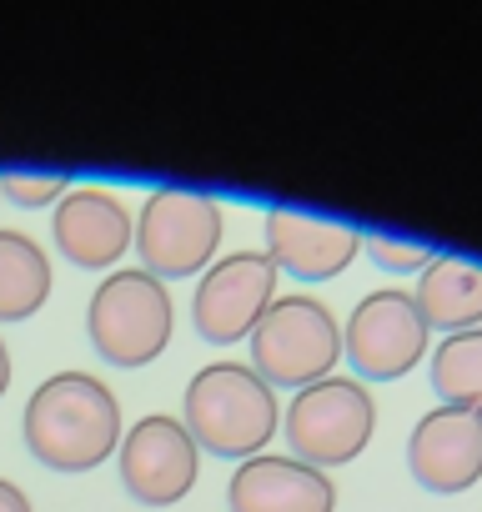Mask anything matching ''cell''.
Listing matches in <instances>:
<instances>
[{
    "label": "cell",
    "instance_id": "3",
    "mask_svg": "<svg viewBox=\"0 0 482 512\" xmlns=\"http://www.w3.org/2000/svg\"><path fill=\"white\" fill-rule=\"evenodd\" d=\"M176 302L151 272H111L86 307V337L111 367H146L171 347Z\"/></svg>",
    "mask_w": 482,
    "mask_h": 512
},
{
    "label": "cell",
    "instance_id": "11",
    "mask_svg": "<svg viewBox=\"0 0 482 512\" xmlns=\"http://www.w3.org/2000/svg\"><path fill=\"white\" fill-rule=\"evenodd\" d=\"M407 472L427 492H467L482 477V417L467 407H432L407 437Z\"/></svg>",
    "mask_w": 482,
    "mask_h": 512
},
{
    "label": "cell",
    "instance_id": "16",
    "mask_svg": "<svg viewBox=\"0 0 482 512\" xmlns=\"http://www.w3.org/2000/svg\"><path fill=\"white\" fill-rule=\"evenodd\" d=\"M432 392L447 407H467L482 417V327L442 337L432 352Z\"/></svg>",
    "mask_w": 482,
    "mask_h": 512
},
{
    "label": "cell",
    "instance_id": "19",
    "mask_svg": "<svg viewBox=\"0 0 482 512\" xmlns=\"http://www.w3.org/2000/svg\"><path fill=\"white\" fill-rule=\"evenodd\" d=\"M0 512H31V497L11 477H0Z\"/></svg>",
    "mask_w": 482,
    "mask_h": 512
},
{
    "label": "cell",
    "instance_id": "2",
    "mask_svg": "<svg viewBox=\"0 0 482 512\" xmlns=\"http://www.w3.org/2000/svg\"><path fill=\"white\" fill-rule=\"evenodd\" d=\"M282 422L277 387L241 362H211L186 382V432L211 457H257Z\"/></svg>",
    "mask_w": 482,
    "mask_h": 512
},
{
    "label": "cell",
    "instance_id": "10",
    "mask_svg": "<svg viewBox=\"0 0 482 512\" xmlns=\"http://www.w3.org/2000/svg\"><path fill=\"white\" fill-rule=\"evenodd\" d=\"M51 236L61 246V256L81 272H111L121 256L136 246V221L126 211V201L106 186H71L56 201L51 216Z\"/></svg>",
    "mask_w": 482,
    "mask_h": 512
},
{
    "label": "cell",
    "instance_id": "6",
    "mask_svg": "<svg viewBox=\"0 0 482 512\" xmlns=\"http://www.w3.org/2000/svg\"><path fill=\"white\" fill-rule=\"evenodd\" d=\"M372 432H377V402H372L367 382H357V377H322V382L302 387L287 407L292 457H302L322 472L362 457Z\"/></svg>",
    "mask_w": 482,
    "mask_h": 512
},
{
    "label": "cell",
    "instance_id": "7",
    "mask_svg": "<svg viewBox=\"0 0 482 512\" xmlns=\"http://www.w3.org/2000/svg\"><path fill=\"white\" fill-rule=\"evenodd\" d=\"M432 327L422 322L412 292L382 287L367 292L347 327H342V357L357 367V382H397L427 357Z\"/></svg>",
    "mask_w": 482,
    "mask_h": 512
},
{
    "label": "cell",
    "instance_id": "18",
    "mask_svg": "<svg viewBox=\"0 0 482 512\" xmlns=\"http://www.w3.org/2000/svg\"><path fill=\"white\" fill-rule=\"evenodd\" d=\"M362 251L372 256L382 272H392V277H402V272H422V267L432 262V251H427V246H412V241H397V236H362Z\"/></svg>",
    "mask_w": 482,
    "mask_h": 512
},
{
    "label": "cell",
    "instance_id": "13",
    "mask_svg": "<svg viewBox=\"0 0 482 512\" xmlns=\"http://www.w3.org/2000/svg\"><path fill=\"white\" fill-rule=\"evenodd\" d=\"M362 251V231L327 221V216H302V211H267V256L277 272L297 282H332L352 267Z\"/></svg>",
    "mask_w": 482,
    "mask_h": 512
},
{
    "label": "cell",
    "instance_id": "14",
    "mask_svg": "<svg viewBox=\"0 0 482 512\" xmlns=\"http://www.w3.org/2000/svg\"><path fill=\"white\" fill-rule=\"evenodd\" d=\"M417 312L437 332H472L482 327V267L467 256H432L412 292Z\"/></svg>",
    "mask_w": 482,
    "mask_h": 512
},
{
    "label": "cell",
    "instance_id": "17",
    "mask_svg": "<svg viewBox=\"0 0 482 512\" xmlns=\"http://www.w3.org/2000/svg\"><path fill=\"white\" fill-rule=\"evenodd\" d=\"M71 191L66 176H36V171H0V196L16 201V206H51Z\"/></svg>",
    "mask_w": 482,
    "mask_h": 512
},
{
    "label": "cell",
    "instance_id": "8",
    "mask_svg": "<svg viewBox=\"0 0 482 512\" xmlns=\"http://www.w3.org/2000/svg\"><path fill=\"white\" fill-rule=\"evenodd\" d=\"M277 262L267 251H231L201 272V287L191 297V322L196 337L211 347H231L252 337L267 307L277 302Z\"/></svg>",
    "mask_w": 482,
    "mask_h": 512
},
{
    "label": "cell",
    "instance_id": "5",
    "mask_svg": "<svg viewBox=\"0 0 482 512\" xmlns=\"http://www.w3.org/2000/svg\"><path fill=\"white\" fill-rule=\"evenodd\" d=\"M221 231H226V211H221L216 196L181 191V186L151 191L146 206H141V216H136L141 272H151L161 282L206 272L216 246H221Z\"/></svg>",
    "mask_w": 482,
    "mask_h": 512
},
{
    "label": "cell",
    "instance_id": "12",
    "mask_svg": "<svg viewBox=\"0 0 482 512\" xmlns=\"http://www.w3.org/2000/svg\"><path fill=\"white\" fill-rule=\"evenodd\" d=\"M231 512H332L337 482L302 457H247L226 482Z\"/></svg>",
    "mask_w": 482,
    "mask_h": 512
},
{
    "label": "cell",
    "instance_id": "1",
    "mask_svg": "<svg viewBox=\"0 0 482 512\" xmlns=\"http://www.w3.org/2000/svg\"><path fill=\"white\" fill-rule=\"evenodd\" d=\"M21 432L41 467L91 472L121 447V402L91 372H56L31 392Z\"/></svg>",
    "mask_w": 482,
    "mask_h": 512
},
{
    "label": "cell",
    "instance_id": "9",
    "mask_svg": "<svg viewBox=\"0 0 482 512\" xmlns=\"http://www.w3.org/2000/svg\"><path fill=\"white\" fill-rule=\"evenodd\" d=\"M201 447L186 422L151 412L121 437V487L146 507H171L196 487Z\"/></svg>",
    "mask_w": 482,
    "mask_h": 512
},
{
    "label": "cell",
    "instance_id": "20",
    "mask_svg": "<svg viewBox=\"0 0 482 512\" xmlns=\"http://www.w3.org/2000/svg\"><path fill=\"white\" fill-rule=\"evenodd\" d=\"M6 387H11V347L0 342V397H6Z\"/></svg>",
    "mask_w": 482,
    "mask_h": 512
},
{
    "label": "cell",
    "instance_id": "15",
    "mask_svg": "<svg viewBox=\"0 0 482 512\" xmlns=\"http://www.w3.org/2000/svg\"><path fill=\"white\" fill-rule=\"evenodd\" d=\"M51 297V256L36 236L0 226V322H26Z\"/></svg>",
    "mask_w": 482,
    "mask_h": 512
},
{
    "label": "cell",
    "instance_id": "4",
    "mask_svg": "<svg viewBox=\"0 0 482 512\" xmlns=\"http://www.w3.org/2000/svg\"><path fill=\"white\" fill-rule=\"evenodd\" d=\"M342 362V327L327 302L297 292L277 297L252 332V372L267 387H312Z\"/></svg>",
    "mask_w": 482,
    "mask_h": 512
}]
</instances>
